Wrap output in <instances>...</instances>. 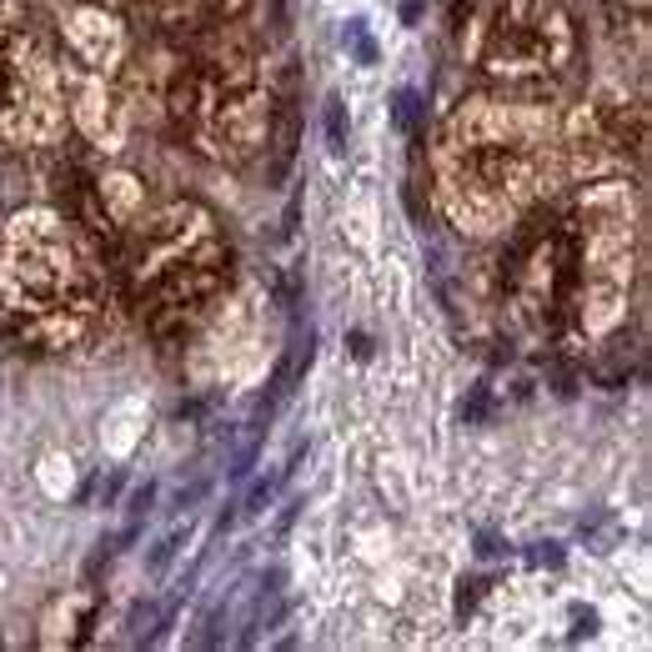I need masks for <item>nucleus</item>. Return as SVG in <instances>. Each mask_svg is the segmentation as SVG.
I'll list each match as a JSON object with an SVG mask.
<instances>
[{
  "label": "nucleus",
  "instance_id": "10",
  "mask_svg": "<svg viewBox=\"0 0 652 652\" xmlns=\"http://www.w3.org/2000/svg\"><path fill=\"white\" fill-rule=\"evenodd\" d=\"M181 542H186V527H171V532H166V537L156 542V552H151V562H146V567H151V577H166V567L176 562Z\"/></svg>",
  "mask_w": 652,
  "mask_h": 652
},
{
  "label": "nucleus",
  "instance_id": "4",
  "mask_svg": "<svg viewBox=\"0 0 652 652\" xmlns=\"http://www.w3.org/2000/svg\"><path fill=\"white\" fill-rule=\"evenodd\" d=\"M186 121L211 161L241 166L271 136V86L246 41H216L201 71L186 81Z\"/></svg>",
  "mask_w": 652,
  "mask_h": 652
},
{
  "label": "nucleus",
  "instance_id": "13",
  "mask_svg": "<svg viewBox=\"0 0 652 652\" xmlns=\"http://www.w3.org/2000/svg\"><path fill=\"white\" fill-rule=\"evenodd\" d=\"M397 126H402V131H417V91H412V86L397 91Z\"/></svg>",
  "mask_w": 652,
  "mask_h": 652
},
{
  "label": "nucleus",
  "instance_id": "14",
  "mask_svg": "<svg viewBox=\"0 0 652 652\" xmlns=\"http://www.w3.org/2000/svg\"><path fill=\"white\" fill-rule=\"evenodd\" d=\"M211 6H216V11H241L246 0H211Z\"/></svg>",
  "mask_w": 652,
  "mask_h": 652
},
{
  "label": "nucleus",
  "instance_id": "3",
  "mask_svg": "<svg viewBox=\"0 0 652 652\" xmlns=\"http://www.w3.org/2000/svg\"><path fill=\"white\" fill-rule=\"evenodd\" d=\"M126 271L151 332L176 337L191 332L226 286V241L206 206L171 201L166 211L136 221Z\"/></svg>",
  "mask_w": 652,
  "mask_h": 652
},
{
  "label": "nucleus",
  "instance_id": "15",
  "mask_svg": "<svg viewBox=\"0 0 652 652\" xmlns=\"http://www.w3.org/2000/svg\"><path fill=\"white\" fill-rule=\"evenodd\" d=\"M417 11H422V0H407V6H402V16H407V21H417Z\"/></svg>",
  "mask_w": 652,
  "mask_h": 652
},
{
  "label": "nucleus",
  "instance_id": "5",
  "mask_svg": "<svg viewBox=\"0 0 652 652\" xmlns=\"http://www.w3.org/2000/svg\"><path fill=\"white\" fill-rule=\"evenodd\" d=\"M572 246V316L587 337H607L617 332L632 286V191L617 181L587 191L572 221Z\"/></svg>",
  "mask_w": 652,
  "mask_h": 652
},
{
  "label": "nucleus",
  "instance_id": "8",
  "mask_svg": "<svg viewBox=\"0 0 652 652\" xmlns=\"http://www.w3.org/2000/svg\"><path fill=\"white\" fill-rule=\"evenodd\" d=\"M296 462H301V447L291 452V462H286L281 472H271V477H256V482H251V492L241 497V512H246V517H256V512H266V502L276 497V487H281V482L291 477V467H296Z\"/></svg>",
  "mask_w": 652,
  "mask_h": 652
},
{
  "label": "nucleus",
  "instance_id": "11",
  "mask_svg": "<svg viewBox=\"0 0 652 652\" xmlns=\"http://www.w3.org/2000/svg\"><path fill=\"white\" fill-rule=\"evenodd\" d=\"M326 141H332V151H347V116H342V101H326Z\"/></svg>",
  "mask_w": 652,
  "mask_h": 652
},
{
  "label": "nucleus",
  "instance_id": "2",
  "mask_svg": "<svg viewBox=\"0 0 652 652\" xmlns=\"http://www.w3.org/2000/svg\"><path fill=\"white\" fill-rule=\"evenodd\" d=\"M101 306V276L81 236L46 206L16 211L0 231V311L41 352L86 337Z\"/></svg>",
  "mask_w": 652,
  "mask_h": 652
},
{
  "label": "nucleus",
  "instance_id": "1",
  "mask_svg": "<svg viewBox=\"0 0 652 652\" xmlns=\"http://www.w3.org/2000/svg\"><path fill=\"white\" fill-rule=\"evenodd\" d=\"M552 121L537 106H512V101H462V111L442 131L437 151V186L447 216L472 231L492 236L512 226L542 191V166Z\"/></svg>",
  "mask_w": 652,
  "mask_h": 652
},
{
  "label": "nucleus",
  "instance_id": "6",
  "mask_svg": "<svg viewBox=\"0 0 652 652\" xmlns=\"http://www.w3.org/2000/svg\"><path fill=\"white\" fill-rule=\"evenodd\" d=\"M66 126V91L51 51L31 31H16L0 46V141L16 151H51L66 141Z\"/></svg>",
  "mask_w": 652,
  "mask_h": 652
},
{
  "label": "nucleus",
  "instance_id": "9",
  "mask_svg": "<svg viewBox=\"0 0 652 652\" xmlns=\"http://www.w3.org/2000/svg\"><path fill=\"white\" fill-rule=\"evenodd\" d=\"M151 502H156V482H146L136 497H131V512H126V527H121V542H131L141 532V522L151 517Z\"/></svg>",
  "mask_w": 652,
  "mask_h": 652
},
{
  "label": "nucleus",
  "instance_id": "7",
  "mask_svg": "<svg viewBox=\"0 0 652 652\" xmlns=\"http://www.w3.org/2000/svg\"><path fill=\"white\" fill-rule=\"evenodd\" d=\"M572 61V26L557 0H502L487 46H482V71L492 76H547Z\"/></svg>",
  "mask_w": 652,
  "mask_h": 652
},
{
  "label": "nucleus",
  "instance_id": "12",
  "mask_svg": "<svg viewBox=\"0 0 652 652\" xmlns=\"http://www.w3.org/2000/svg\"><path fill=\"white\" fill-rule=\"evenodd\" d=\"M347 41H352V56H357L362 66H372V61H377V46H372V36H367V26H362V21H352V26H347Z\"/></svg>",
  "mask_w": 652,
  "mask_h": 652
}]
</instances>
